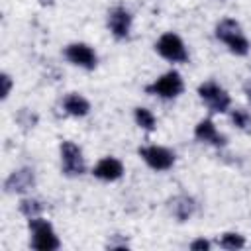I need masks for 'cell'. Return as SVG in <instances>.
Listing matches in <instances>:
<instances>
[{"mask_svg":"<svg viewBox=\"0 0 251 251\" xmlns=\"http://www.w3.org/2000/svg\"><path fill=\"white\" fill-rule=\"evenodd\" d=\"M29 229L33 233V249L39 251H53L59 247V239L53 233V227L49 226V222L41 220V218H31L29 220Z\"/></svg>","mask_w":251,"mask_h":251,"instance_id":"cell-1","label":"cell"},{"mask_svg":"<svg viewBox=\"0 0 251 251\" xmlns=\"http://www.w3.org/2000/svg\"><path fill=\"white\" fill-rule=\"evenodd\" d=\"M147 92L159 94L163 98L178 96L182 92V78H180V75L176 71H169L167 75H163L161 78H157L151 86H147Z\"/></svg>","mask_w":251,"mask_h":251,"instance_id":"cell-2","label":"cell"},{"mask_svg":"<svg viewBox=\"0 0 251 251\" xmlns=\"http://www.w3.org/2000/svg\"><path fill=\"white\" fill-rule=\"evenodd\" d=\"M157 51L165 57V59H169V61H178V63H184L186 59H188V55H186V49H184V43L180 41V37L178 35H175V33H165L161 39H159V43H157Z\"/></svg>","mask_w":251,"mask_h":251,"instance_id":"cell-3","label":"cell"},{"mask_svg":"<svg viewBox=\"0 0 251 251\" xmlns=\"http://www.w3.org/2000/svg\"><path fill=\"white\" fill-rule=\"evenodd\" d=\"M200 96L208 102L210 110L212 112H226L227 106H229V96L226 94V90H222L216 82H204L200 88H198Z\"/></svg>","mask_w":251,"mask_h":251,"instance_id":"cell-4","label":"cell"},{"mask_svg":"<svg viewBox=\"0 0 251 251\" xmlns=\"http://www.w3.org/2000/svg\"><path fill=\"white\" fill-rule=\"evenodd\" d=\"M139 155L147 161L149 167L157 169V171H165L169 167H173L175 163V155L165 149V147H159V145H151V147H143L139 149Z\"/></svg>","mask_w":251,"mask_h":251,"instance_id":"cell-5","label":"cell"},{"mask_svg":"<svg viewBox=\"0 0 251 251\" xmlns=\"http://www.w3.org/2000/svg\"><path fill=\"white\" fill-rule=\"evenodd\" d=\"M61 157H63V169L67 175H80L84 173V159L80 149L73 141H65L61 145Z\"/></svg>","mask_w":251,"mask_h":251,"instance_id":"cell-6","label":"cell"},{"mask_svg":"<svg viewBox=\"0 0 251 251\" xmlns=\"http://www.w3.org/2000/svg\"><path fill=\"white\" fill-rule=\"evenodd\" d=\"M65 55L71 63L78 65V67H84V69H94L96 67V55L94 51L84 45V43H73L65 49Z\"/></svg>","mask_w":251,"mask_h":251,"instance_id":"cell-7","label":"cell"},{"mask_svg":"<svg viewBox=\"0 0 251 251\" xmlns=\"http://www.w3.org/2000/svg\"><path fill=\"white\" fill-rule=\"evenodd\" d=\"M92 173H94V176H98V178H102V180H116V178L122 176L124 167H122V163H120L118 159L106 157V159H102V161L94 167Z\"/></svg>","mask_w":251,"mask_h":251,"instance_id":"cell-8","label":"cell"},{"mask_svg":"<svg viewBox=\"0 0 251 251\" xmlns=\"http://www.w3.org/2000/svg\"><path fill=\"white\" fill-rule=\"evenodd\" d=\"M31 184H33V173L29 169H22V171L12 173L4 186L8 192H25Z\"/></svg>","mask_w":251,"mask_h":251,"instance_id":"cell-9","label":"cell"},{"mask_svg":"<svg viewBox=\"0 0 251 251\" xmlns=\"http://www.w3.org/2000/svg\"><path fill=\"white\" fill-rule=\"evenodd\" d=\"M129 25H131V16L124 8H116L110 14V29L116 37H126L129 33Z\"/></svg>","mask_w":251,"mask_h":251,"instance_id":"cell-10","label":"cell"},{"mask_svg":"<svg viewBox=\"0 0 251 251\" xmlns=\"http://www.w3.org/2000/svg\"><path fill=\"white\" fill-rule=\"evenodd\" d=\"M196 137L200 141H210V143H216V145H224L226 143V137L224 135H218L214 124L210 120H202L198 126H196Z\"/></svg>","mask_w":251,"mask_h":251,"instance_id":"cell-11","label":"cell"},{"mask_svg":"<svg viewBox=\"0 0 251 251\" xmlns=\"http://www.w3.org/2000/svg\"><path fill=\"white\" fill-rule=\"evenodd\" d=\"M65 110L71 114V116H84L88 110H90V104L86 102V98H82L80 94H69L63 102Z\"/></svg>","mask_w":251,"mask_h":251,"instance_id":"cell-12","label":"cell"},{"mask_svg":"<svg viewBox=\"0 0 251 251\" xmlns=\"http://www.w3.org/2000/svg\"><path fill=\"white\" fill-rule=\"evenodd\" d=\"M241 31H239V24L237 22H233V20H224V22H220V25H218V29H216V35L222 39V41H227V39H231V37H235V35H239Z\"/></svg>","mask_w":251,"mask_h":251,"instance_id":"cell-13","label":"cell"},{"mask_svg":"<svg viewBox=\"0 0 251 251\" xmlns=\"http://www.w3.org/2000/svg\"><path fill=\"white\" fill-rule=\"evenodd\" d=\"M192 210H194V202H192V198H188V196H180V198H176L175 204H173V212H175V216H176L178 220H186V218L192 214Z\"/></svg>","mask_w":251,"mask_h":251,"instance_id":"cell-14","label":"cell"},{"mask_svg":"<svg viewBox=\"0 0 251 251\" xmlns=\"http://www.w3.org/2000/svg\"><path fill=\"white\" fill-rule=\"evenodd\" d=\"M220 245L224 249H241L245 245V239L239 233H224L220 239Z\"/></svg>","mask_w":251,"mask_h":251,"instance_id":"cell-15","label":"cell"},{"mask_svg":"<svg viewBox=\"0 0 251 251\" xmlns=\"http://www.w3.org/2000/svg\"><path fill=\"white\" fill-rule=\"evenodd\" d=\"M135 120L143 129H153L155 127V116L145 108H137L135 110Z\"/></svg>","mask_w":251,"mask_h":251,"instance_id":"cell-16","label":"cell"},{"mask_svg":"<svg viewBox=\"0 0 251 251\" xmlns=\"http://www.w3.org/2000/svg\"><path fill=\"white\" fill-rule=\"evenodd\" d=\"M226 43L229 45V49H231L235 55H245L247 49H249V43H247V39H245L241 33L235 35V37H231V39H227Z\"/></svg>","mask_w":251,"mask_h":251,"instance_id":"cell-17","label":"cell"},{"mask_svg":"<svg viewBox=\"0 0 251 251\" xmlns=\"http://www.w3.org/2000/svg\"><path fill=\"white\" fill-rule=\"evenodd\" d=\"M41 204L37 202V200H22L20 202V210H22V214H25L27 218H35L39 212H41Z\"/></svg>","mask_w":251,"mask_h":251,"instance_id":"cell-18","label":"cell"},{"mask_svg":"<svg viewBox=\"0 0 251 251\" xmlns=\"http://www.w3.org/2000/svg\"><path fill=\"white\" fill-rule=\"evenodd\" d=\"M231 120H233V124L237 126V127H247L249 126V122H251V118H249V114L245 112V110H235L233 114H231Z\"/></svg>","mask_w":251,"mask_h":251,"instance_id":"cell-19","label":"cell"},{"mask_svg":"<svg viewBox=\"0 0 251 251\" xmlns=\"http://www.w3.org/2000/svg\"><path fill=\"white\" fill-rule=\"evenodd\" d=\"M190 249L192 251H206V249H210V243L206 239H196L190 243Z\"/></svg>","mask_w":251,"mask_h":251,"instance_id":"cell-20","label":"cell"},{"mask_svg":"<svg viewBox=\"0 0 251 251\" xmlns=\"http://www.w3.org/2000/svg\"><path fill=\"white\" fill-rule=\"evenodd\" d=\"M2 82H4V90H2V98H6L10 94V86H12V80L8 75H2Z\"/></svg>","mask_w":251,"mask_h":251,"instance_id":"cell-21","label":"cell"},{"mask_svg":"<svg viewBox=\"0 0 251 251\" xmlns=\"http://www.w3.org/2000/svg\"><path fill=\"white\" fill-rule=\"evenodd\" d=\"M245 92H247V96H249V100H251V84H247V88H245Z\"/></svg>","mask_w":251,"mask_h":251,"instance_id":"cell-22","label":"cell"}]
</instances>
